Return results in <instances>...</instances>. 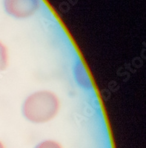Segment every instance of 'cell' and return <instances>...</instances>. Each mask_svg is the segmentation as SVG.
<instances>
[{
	"instance_id": "3",
	"label": "cell",
	"mask_w": 146,
	"mask_h": 148,
	"mask_svg": "<svg viewBox=\"0 0 146 148\" xmlns=\"http://www.w3.org/2000/svg\"><path fill=\"white\" fill-rule=\"evenodd\" d=\"M8 63V53L5 45L0 42V71H5Z\"/></svg>"
},
{
	"instance_id": "5",
	"label": "cell",
	"mask_w": 146,
	"mask_h": 148,
	"mask_svg": "<svg viewBox=\"0 0 146 148\" xmlns=\"http://www.w3.org/2000/svg\"><path fill=\"white\" fill-rule=\"evenodd\" d=\"M0 148H4V146L3 145H2V143L0 141Z\"/></svg>"
},
{
	"instance_id": "1",
	"label": "cell",
	"mask_w": 146,
	"mask_h": 148,
	"mask_svg": "<svg viewBox=\"0 0 146 148\" xmlns=\"http://www.w3.org/2000/svg\"><path fill=\"white\" fill-rule=\"evenodd\" d=\"M59 108V101L57 96L52 92L42 90L34 92L25 99L22 112L28 121L41 124L54 118Z\"/></svg>"
},
{
	"instance_id": "4",
	"label": "cell",
	"mask_w": 146,
	"mask_h": 148,
	"mask_svg": "<svg viewBox=\"0 0 146 148\" xmlns=\"http://www.w3.org/2000/svg\"><path fill=\"white\" fill-rule=\"evenodd\" d=\"M35 148H62L61 145L54 141H45L37 145Z\"/></svg>"
},
{
	"instance_id": "2",
	"label": "cell",
	"mask_w": 146,
	"mask_h": 148,
	"mask_svg": "<svg viewBox=\"0 0 146 148\" xmlns=\"http://www.w3.org/2000/svg\"><path fill=\"white\" fill-rule=\"evenodd\" d=\"M5 9L10 16L18 18L32 16L39 8V0H5Z\"/></svg>"
}]
</instances>
